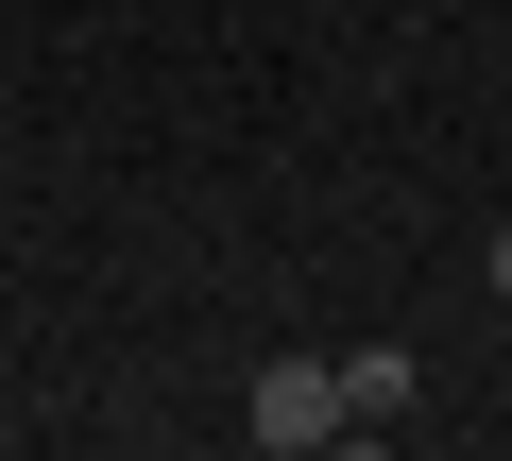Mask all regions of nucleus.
<instances>
[{
  "mask_svg": "<svg viewBox=\"0 0 512 461\" xmlns=\"http://www.w3.org/2000/svg\"><path fill=\"white\" fill-rule=\"evenodd\" d=\"M239 427H256V444H342V427H359V410H342V359H256Z\"/></svg>",
  "mask_w": 512,
  "mask_h": 461,
  "instance_id": "nucleus-1",
  "label": "nucleus"
},
{
  "mask_svg": "<svg viewBox=\"0 0 512 461\" xmlns=\"http://www.w3.org/2000/svg\"><path fill=\"white\" fill-rule=\"evenodd\" d=\"M342 410L393 427V410H410V342H359V359H342Z\"/></svg>",
  "mask_w": 512,
  "mask_h": 461,
  "instance_id": "nucleus-2",
  "label": "nucleus"
},
{
  "mask_svg": "<svg viewBox=\"0 0 512 461\" xmlns=\"http://www.w3.org/2000/svg\"><path fill=\"white\" fill-rule=\"evenodd\" d=\"M478 274H495V308H512V222H495V257H478Z\"/></svg>",
  "mask_w": 512,
  "mask_h": 461,
  "instance_id": "nucleus-3",
  "label": "nucleus"
}]
</instances>
